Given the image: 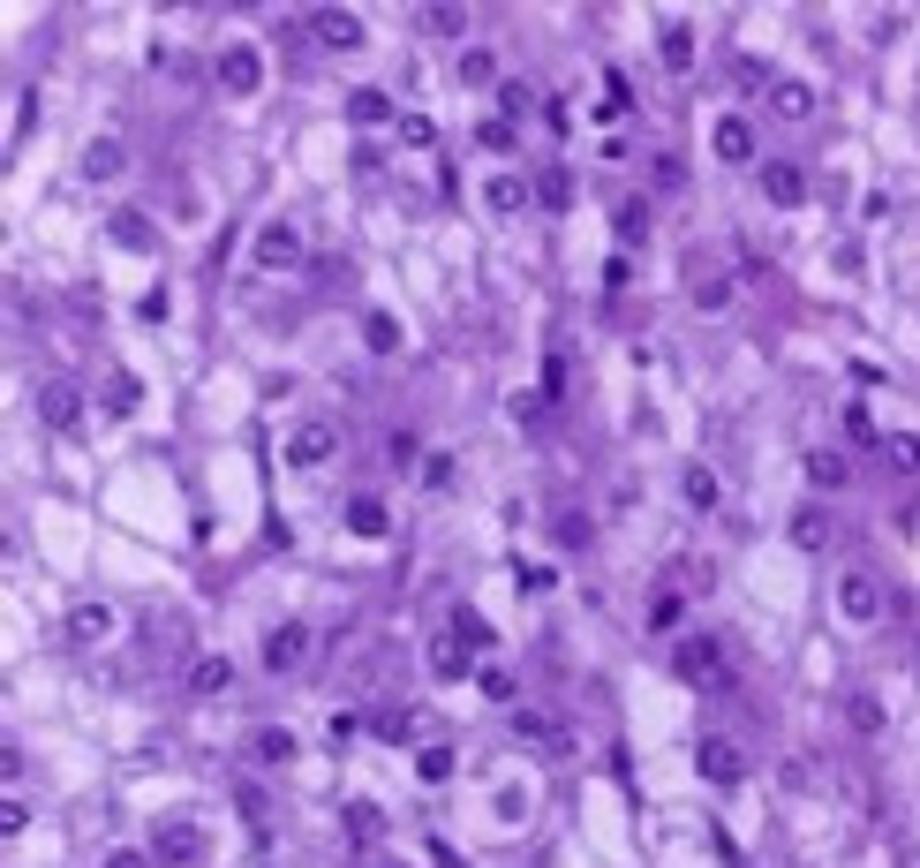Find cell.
Returning a JSON list of instances; mask_svg holds the SVG:
<instances>
[{"mask_svg":"<svg viewBox=\"0 0 920 868\" xmlns=\"http://www.w3.org/2000/svg\"><path fill=\"white\" fill-rule=\"evenodd\" d=\"M837 611H845V627H876L882 611H890V589H882L868 566H845V574H837Z\"/></svg>","mask_w":920,"mask_h":868,"instance_id":"obj_1","label":"cell"},{"mask_svg":"<svg viewBox=\"0 0 920 868\" xmlns=\"http://www.w3.org/2000/svg\"><path fill=\"white\" fill-rule=\"evenodd\" d=\"M551 582H558V574H551V566H521V589H529V597H544Z\"/></svg>","mask_w":920,"mask_h":868,"instance_id":"obj_49","label":"cell"},{"mask_svg":"<svg viewBox=\"0 0 920 868\" xmlns=\"http://www.w3.org/2000/svg\"><path fill=\"white\" fill-rule=\"evenodd\" d=\"M106 635H114V611H106V605H76V611H69V642H84V650H91V642H106Z\"/></svg>","mask_w":920,"mask_h":868,"instance_id":"obj_23","label":"cell"},{"mask_svg":"<svg viewBox=\"0 0 920 868\" xmlns=\"http://www.w3.org/2000/svg\"><path fill=\"white\" fill-rule=\"evenodd\" d=\"M347 838H355V846H377V838H385V816H377L370 801H347Z\"/></svg>","mask_w":920,"mask_h":868,"instance_id":"obj_30","label":"cell"},{"mask_svg":"<svg viewBox=\"0 0 920 868\" xmlns=\"http://www.w3.org/2000/svg\"><path fill=\"white\" fill-rule=\"evenodd\" d=\"M536 205H544V212H566V205H574V174L558 167V159L536 174Z\"/></svg>","mask_w":920,"mask_h":868,"instance_id":"obj_24","label":"cell"},{"mask_svg":"<svg viewBox=\"0 0 920 868\" xmlns=\"http://www.w3.org/2000/svg\"><path fill=\"white\" fill-rule=\"evenodd\" d=\"M347 122H355V129H385V122H393V98H385V91H355V98H347Z\"/></svg>","mask_w":920,"mask_h":868,"instance_id":"obj_27","label":"cell"},{"mask_svg":"<svg viewBox=\"0 0 920 868\" xmlns=\"http://www.w3.org/2000/svg\"><path fill=\"white\" fill-rule=\"evenodd\" d=\"M475 144H483V151H521V129H513V122H475Z\"/></svg>","mask_w":920,"mask_h":868,"instance_id":"obj_34","label":"cell"},{"mask_svg":"<svg viewBox=\"0 0 920 868\" xmlns=\"http://www.w3.org/2000/svg\"><path fill=\"white\" fill-rule=\"evenodd\" d=\"M234 688V657H197V665H189V694H227Z\"/></svg>","mask_w":920,"mask_h":868,"instance_id":"obj_19","label":"cell"},{"mask_svg":"<svg viewBox=\"0 0 920 868\" xmlns=\"http://www.w3.org/2000/svg\"><path fill=\"white\" fill-rule=\"evenodd\" d=\"M310 39L325 45V53H355L370 31H363V15H355V8H310Z\"/></svg>","mask_w":920,"mask_h":868,"instance_id":"obj_5","label":"cell"},{"mask_svg":"<svg viewBox=\"0 0 920 868\" xmlns=\"http://www.w3.org/2000/svg\"><path fill=\"white\" fill-rule=\"evenodd\" d=\"M453 627L468 635V642H475V657H491V642H499V627H491L483 611H453Z\"/></svg>","mask_w":920,"mask_h":868,"instance_id":"obj_35","label":"cell"},{"mask_svg":"<svg viewBox=\"0 0 920 868\" xmlns=\"http://www.w3.org/2000/svg\"><path fill=\"white\" fill-rule=\"evenodd\" d=\"M339 521H347V536H393V514H385V499H370V491H363V499H347V506H339Z\"/></svg>","mask_w":920,"mask_h":868,"instance_id":"obj_14","label":"cell"},{"mask_svg":"<svg viewBox=\"0 0 920 868\" xmlns=\"http://www.w3.org/2000/svg\"><path fill=\"white\" fill-rule=\"evenodd\" d=\"M679 589H665V597H649V627H657V635H679Z\"/></svg>","mask_w":920,"mask_h":868,"instance_id":"obj_40","label":"cell"},{"mask_svg":"<svg viewBox=\"0 0 920 868\" xmlns=\"http://www.w3.org/2000/svg\"><path fill=\"white\" fill-rule=\"evenodd\" d=\"M529 197H536V189H529V181H513V174H499V181L483 189V205H491V212H521Z\"/></svg>","mask_w":920,"mask_h":868,"instance_id":"obj_31","label":"cell"},{"mask_svg":"<svg viewBox=\"0 0 920 868\" xmlns=\"http://www.w3.org/2000/svg\"><path fill=\"white\" fill-rule=\"evenodd\" d=\"M416 453H422L416 431H393V438H385V461H393V469H416Z\"/></svg>","mask_w":920,"mask_h":868,"instance_id":"obj_43","label":"cell"},{"mask_svg":"<svg viewBox=\"0 0 920 868\" xmlns=\"http://www.w3.org/2000/svg\"><path fill=\"white\" fill-rule=\"evenodd\" d=\"M416 23H422V31H430V39H460V31H468L475 15H468L460 0H438V8H416Z\"/></svg>","mask_w":920,"mask_h":868,"instance_id":"obj_20","label":"cell"},{"mask_svg":"<svg viewBox=\"0 0 920 868\" xmlns=\"http://www.w3.org/2000/svg\"><path fill=\"white\" fill-rule=\"evenodd\" d=\"M882 453H890V461H898V469H920V438H890V446H882Z\"/></svg>","mask_w":920,"mask_h":868,"instance_id":"obj_45","label":"cell"},{"mask_svg":"<svg viewBox=\"0 0 920 868\" xmlns=\"http://www.w3.org/2000/svg\"><path fill=\"white\" fill-rule=\"evenodd\" d=\"M280 453H288V469H325V461L339 453V423H333V416H302Z\"/></svg>","mask_w":920,"mask_h":868,"instance_id":"obj_2","label":"cell"},{"mask_svg":"<svg viewBox=\"0 0 920 868\" xmlns=\"http://www.w3.org/2000/svg\"><path fill=\"white\" fill-rule=\"evenodd\" d=\"M250 755L264 763V771H280V763H294V733L288 725H264V733L250 740Z\"/></svg>","mask_w":920,"mask_h":868,"instance_id":"obj_26","label":"cell"},{"mask_svg":"<svg viewBox=\"0 0 920 868\" xmlns=\"http://www.w3.org/2000/svg\"><path fill=\"white\" fill-rule=\"evenodd\" d=\"M762 197H770L777 212H793V205H807V174H799L793 159H770V167H762Z\"/></svg>","mask_w":920,"mask_h":868,"instance_id":"obj_9","label":"cell"},{"mask_svg":"<svg viewBox=\"0 0 920 868\" xmlns=\"http://www.w3.org/2000/svg\"><path fill=\"white\" fill-rule=\"evenodd\" d=\"M671 672H679L687 688H717V680H724V657H717L710 635H679V642H671Z\"/></svg>","mask_w":920,"mask_h":868,"instance_id":"obj_4","label":"cell"},{"mask_svg":"<svg viewBox=\"0 0 920 868\" xmlns=\"http://www.w3.org/2000/svg\"><path fill=\"white\" fill-rule=\"evenodd\" d=\"M724 295H732L724 280H694V303H702V310H724Z\"/></svg>","mask_w":920,"mask_h":868,"instance_id":"obj_46","label":"cell"},{"mask_svg":"<svg viewBox=\"0 0 920 868\" xmlns=\"http://www.w3.org/2000/svg\"><path fill=\"white\" fill-rule=\"evenodd\" d=\"M219 84L234 91V98H250V91L264 84V53H257V45H227V53H219Z\"/></svg>","mask_w":920,"mask_h":868,"instance_id":"obj_8","label":"cell"},{"mask_svg":"<svg viewBox=\"0 0 920 868\" xmlns=\"http://www.w3.org/2000/svg\"><path fill=\"white\" fill-rule=\"evenodd\" d=\"M845 477H853V461H845L837 446H815V453H807V483H815V491H845Z\"/></svg>","mask_w":920,"mask_h":868,"instance_id":"obj_18","label":"cell"},{"mask_svg":"<svg viewBox=\"0 0 920 868\" xmlns=\"http://www.w3.org/2000/svg\"><path fill=\"white\" fill-rule=\"evenodd\" d=\"M363 347H370V355H400V317H393V310H370V317H363Z\"/></svg>","mask_w":920,"mask_h":868,"instance_id":"obj_25","label":"cell"},{"mask_svg":"<svg viewBox=\"0 0 920 868\" xmlns=\"http://www.w3.org/2000/svg\"><path fill=\"white\" fill-rule=\"evenodd\" d=\"M106 868H144V854H106Z\"/></svg>","mask_w":920,"mask_h":868,"instance_id":"obj_52","label":"cell"},{"mask_svg":"<svg viewBox=\"0 0 920 868\" xmlns=\"http://www.w3.org/2000/svg\"><path fill=\"white\" fill-rule=\"evenodd\" d=\"M122 174H128V144L122 136H98L84 151V181H122Z\"/></svg>","mask_w":920,"mask_h":868,"instance_id":"obj_15","label":"cell"},{"mask_svg":"<svg viewBox=\"0 0 920 868\" xmlns=\"http://www.w3.org/2000/svg\"><path fill=\"white\" fill-rule=\"evenodd\" d=\"M136 400H144V393H136V378H106V386H98V408H106V423L136 416Z\"/></svg>","mask_w":920,"mask_h":868,"instance_id":"obj_28","label":"cell"},{"mask_svg":"<svg viewBox=\"0 0 920 868\" xmlns=\"http://www.w3.org/2000/svg\"><path fill=\"white\" fill-rule=\"evenodd\" d=\"M491 76H499V53H491V45H468V53H460V84L475 91V84H491Z\"/></svg>","mask_w":920,"mask_h":868,"instance_id":"obj_32","label":"cell"},{"mask_svg":"<svg viewBox=\"0 0 920 868\" xmlns=\"http://www.w3.org/2000/svg\"><path fill=\"white\" fill-rule=\"evenodd\" d=\"M302 657H310V627H272V635H264V672L288 680Z\"/></svg>","mask_w":920,"mask_h":868,"instance_id":"obj_11","label":"cell"},{"mask_svg":"<svg viewBox=\"0 0 920 868\" xmlns=\"http://www.w3.org/2000/svg\"><path fill=\"white\" fill-rule=\"evenodd\" d=\"M551 536H558L566 552H582V544H588V514H558V521H551Z\"/></svg>","mask_w":920,"mask_h":868,"instance_id":"obj_42","label":"cell"},{"mask_svg":"<svg viewBox=\"0 0 920 868\" xmlns=\"http://www.w3.org/2000/svg\"><path fill=\"white\" fill-rule=\"evenodd\" d=\"M679 491H687V506H694V514H717V477L702 469V461H694V469L679 477Z\"/></svg>","mask_w":920,"mask_h":868,"instance_id":"obj_29","label":"cell"},{"mask_svg":"<svg viewBox=\"0 0 920 868\" xmlns=\"http://www.w3.org/2000/svg\"><path fill=\"white\" fill-rule=\"evenodd\" d=\"M377 725H385V740H416V725H408V710H385Z\"/></svg>","mask_w":920,"mask_h":868,"instance_id":"obj_51","label":"cell"},{"mask_svg":"<svg viewBox=\"0 0 920 868\" xmlns=\"http://www.w3.org/2000/svg\"><path fill=\"white\" fill-rule=\"evenodd\" d=\"M513 733L529 740V747H544V755H566V747H574V733H566L558 718H544V710H513Z\"/></svg>","mask_w":920,"mask_h":868,"instance_id":"obj_12","label":"cell"},{"mask_svg":"<svg viewBox=\"0 0 920 868\" xmlns=\"http://www.w3.org/2000/svg\"><path fill=\"white\" fill-rule=\"evenodd\" d=\"M430 136H438V129H430L422 114H408V122H400V144H416V151H422V144H430Z\"/></svg>","mask_w":920,"mask_h":868,"instance_id":"obj_48","label":"cell"},{"mask_svg":"<svg viewBox=\"0 0 920 868\" xmlns=\"http://www.w3.org/2000/svg\"><path fill=\"white\" fill-rule=\"evenodd\" d=\"M770 114H777V122H807V114H815V91L793 84V76H777V84H770Z\"/></svg>","mask_w":920,"mask_h":868,"instance_id":"obj_17","label":"cell"},{"mask_svg":"<svg viewBox=\"0 0 920 868\" xmlns=\"http://www.w3.org/2000/svg\"><path fill=\"white\" fill-rule=\"evenodd\" d=\"M205 846H211L205 824H189V816H167V824L151 830V854H159L167 868H197V861H205Z\"/></svg>","mask_w":920,"mask_h":868,"instance_id":"obj_3","label":"cell"},{"mask_svg":"<svg viewBox=\"0 0 920 868\" xmlns=\"http://www.w3.org/2000/svg\"><path fill=\"white\" fill-rule=\"evenodd\" d=\"M416 771H422V785H446V778H453V747H422Z\"/></svg>","mask_w":920,"mask_h":868,"instance_id":"obj_41","label":"cell"},{"mask_svg":"<svg viewBox=\"0 0 920 868\" xmlns=\"http://www.w3.org/2000/svg\"><path fill=\"white\" fill-rule=\"evenodd\" d=\"M430 861H438V868H460V861H453V846H430Z\"/></svg>","mask_w":920,"mask_h":868,"instance_id":"obj_53","label":"cell"},{"mask_svg":"<svg viewBox=\"0 0 920 868\" xmlns=\"http://www.w3.org/2000/svg\"><path fill=\"white\" fill-rule=\"evenodd\" d=\"M23 824H31V808H23V801H8V808H0V830H8V838H23Z\"/></svg>","mask_w":920,"mask_h":868,"instance_id":"obj_50","label":"cell"},{"mask_svg":"<svg viewBox=\"0 0 920 868\" xmlns=\"http://www.w3.org/2000/svg\"><path fill=\"white\" fill-rule=\"evenodd\" d=\"M717 159H724V167H748V159H754V129L740 122V114L717 122Z\"/></svg>","mask_w":920,"mask_h":868,"instance_id":"obj_16","label":"cell"},{"mask_svg":"<svg viewBox=\"0 0 920 868\" xmlns=\"http://www.w3.org/2000/svg\"><path fill=\"white\" fill-rule=\"evenodd\" d=\"M665 69H694V31L687 23H665Z\"/></svg>","mask_w":920,"mask_h":868,"instance_id":"obj_33","label":"cell"},{"mask_svg":"<svg viewBox=\"0 0 920 868\" xmlns=\"http://www.w3.org/2000/svg\"><path fill=\"white\" fill-rule=\"evenodd\" d=\"M377 868H400V861H377Z\"/></svg>","mask_w":920,"mask_h":868,"instance_id":"obj_54","label":"cell"},{"mask_svg":"<svg viewBox=\"0 0 920 868\" xmlns=\"http://www.w3.org/2000/svg\"><path fill=\"white\" fill-rule=\"evenodd\" d=\"M39 423L45 431H76V386L69 378H45L39 386Z\"/></svg>","mask_w":920,"mask_h":868,"instance_id":"obj_13","label":"cell"},{"mask_svg":"<svg viewBox=\"0 0 920 868\" xmlns=\"http://www.w3.org/2000/svg\"><path fill=\"white\" fill-rule=\"evenodd\" d=\"M114 242H122V250H151V219L114 212Z\"/></svg>","mask_w":920,"mask_h":868,"instance_id":"obj_36","label":"cell"},{"mask_svg":"<svg viewBox=\"0 0 920 868\" xmlns=\"http://www.w3.org/2000/svg\"><path fill=\"white\" fill-rule=\"evenodd\" d=\"M475 688L491 694V702H513V694H521V680H513L505 665H483V672H475Z\"/></svg>","mask_w":920,"mask_h":868,"instance_id":"obj_39","label":"cell"},{"mask_svg":"<svg viewBox=\"0 0 920 868\" xmlns=\"http://www.w3.org/2000/svg\"><path fill=\"white\" fill-rule=\"evenodd\" d=\"M257 264H264V272H294V264H302V227H294V219H264V227H257Z\"/></svg>","mask_w":920,"mask_h":868,"instance_id":"obj_6","label":"cell"},{"mask_svg":"<svg viewBox=\"0 0 920 868\" xmlns=\"http://www.w3.org/2000/svg\"><path fill=\"white\" fill-rule=\"evenodd\" d=\"M558 393H566V355H551V363H544V400H558Z\"/></svg>","mask_w":920,"mask_h":868,"instance_id":"obj_47","label":"cell"},{"mask_svg":"<svg viewBox=\"0 0 920 868\" xmlns=\"http://www.w3.org/2000/svg\"><path fill=\"white\" fill-rule=\"evenodd\" d=\"M793 544L799 552H830V506H799L793 514Z\"/></svg>","mask_w":920,"mask_h":868,"instance_id":"obj_21","label":"cell"},{"mask_svg":"<svg viewBox=\"0 0 920 868\" xmlns=\"http://www.w3.org/2000/svg\"><path fill=\"white\" fill-rule=\"evenodd\" d=\"M649 174H657V189H687V159H671V151H665Z\"/></svg>","mask_w":920,"mask_h":868,"instance_id":"obj_44","label":"cell"},{"mask_svg":"<svg viewBox=\"0 0 920 868\" xmlns=\"http://www.w3.org/2000/svg\"><path fill=\"white\" fill-rule=\"evenodd\" d=\"M619 242H649V205H641V197L619 205Z\"/></svg>","mask_w":920,"mask_h":868,"instance_id":"obj_38","label":"cell"},{"mask_svg":"<svg viewBox=\"0 0 920 868\" xmlns=\"http://www.w3.org/2000/svg\"><path fill=\"white\" fill-rule=\"evenodd\" d=\"M845 718H853V733H868V740H882V733H890V718H882V702H876L868 688H853V694H845Z\"/></svg>","mask_w":920,"mask_h":868,"instance_id":"obj_22","label":"cell"},{"mask_svg":"<svg viewBox=\"0 0 920 868\" xmlns=\"http://www.w3.org/2000/svg\"><path fill=\"white\" fill-rule=\"evenodd\" d=\"M529 106H536V91L521 84V76H513V84H499V122H521Z\"/></svg>","mask_w":920,"mask_h":868,"instance_id":"obj_37","label":"cell"},{"mask_svg":"<svg viewBox=\"0 0 920 868\" xmlns=\"http://www.w3.org/2000/svg\"><path fill=\"white\" fill-rule=\"evenodd\" d=\"M694 771H702L710 785H740V771H748V755H740L732 740H702V747H694Z\"/></svg>","mask_w":920,"mask_h":868,"instance_id":"obj_10","label":"cell"},{"mask_svg":"<svg viewBox=\"0 0 920 868\" xmlns=\"http://www.w3.org/2000/svg\"><path fill=\"white\" fill-rule=\"evenodd\" d=\"M430 672H438V680H468V672H475V642H468L460 627H438V635H430Z\"/></svg>","mask_w":920,"mask_h":868,"instance_id":"obj_7","label":"cell"}]
</instances>
